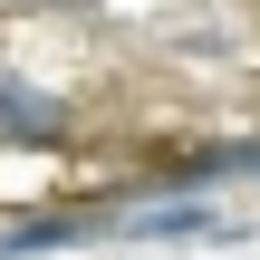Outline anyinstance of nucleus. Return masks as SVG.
<instances>
[{
	"label": "nucleus",
	"mask_w": 260,
	"mask_h": 260,
	"mask_svg": "<svg viewBox=\"0 0 260 260\" xmlns=\"http://www.w3.org/2000/svg\"><path fill=\"white\" fill-rule=\"evenodd\" d=\"M96 222L87 212H39V222H10L0 232V260H39V251H68V241H87Z\"/></svg>",
	"instance_id": "2"
},
{
	"label": "nucleus",
	"mask_w": 260,
	"mask_h": 260,
	"mask_svg": "<svg viewBox=\"0 0 260 260\" xmlns=\"http://www.w3.org/2000/svg\"><path fill=\"white\" fill-rule=\"evenodd\" d=\"M116 232H135V241H193V232H212V212H203V203H145V212H125Z\"/></svg>",
	"instance_id": "3"
},
{
	"label": "nucleus",
	"mask_w": 260,
	"mask_h": 260,
	"mask_svg": "<svg viewBox=\"0 0 260 260\" xmlns=\"http://www.w3.org/2000/svg\"><path fill=\"white\" fill-rule=\"evenodd\" d=\"M77 135V116H68V96H48L39 77H19V68H0V145H68Z\"/></svg>",
	"instance_id": "1"
},
{
	"label": "nucleus",
	"mask_w": 260,
	"mask_h": 260,
	"mask_svg": "<svg viewBox=\"0 0 260 260\" xmlns=\"http://www.w3.org/2000/svg\"><path fill=\"white\" fill-rule=\"evenodd\" d=\"M241 174H260V145H241Z\"/></svg>",
	"instance_id": "4"
}]
</instances>
